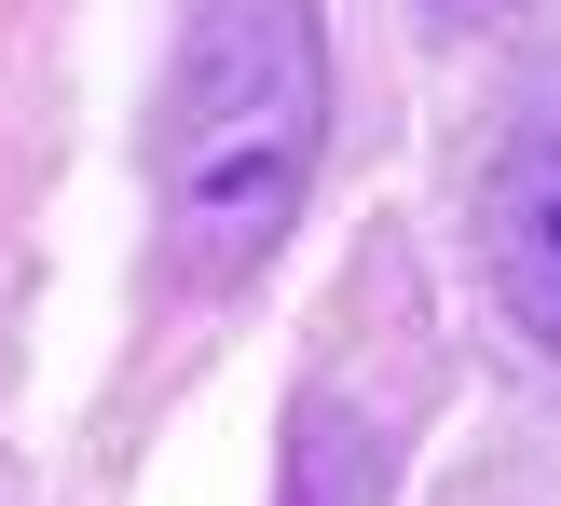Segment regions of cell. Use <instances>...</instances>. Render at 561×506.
Returning a JSON list of instances; mask_svg holds the SVG:
<instances>
[{"instance_id":"obj_1","label":"cell","mask_w":561,"mask_h":506,"mask_svg":"<svg viewBox=\"0 0 561 506\" xmlns=\"http://www.w3.org/2000/svg\"><path fill=\"white\" fill-rule=\"evenodd\" d=\"M329 137V42L316 0H192L179 69H164V124H151V192H164V246L192 288L261 274V246L301 219Z\"/></svg>"},{"instance_id":"obj_2","label":"cell","mask_w":561,"mask_h":506,"mask_svg":"<svg viewBox=\"0 0 561 506\" xmlns=\"http://www.w3.org/2000/svg\"><path fill=\"white\" fill-rule=\"evenodd\" d=\"M480 261H493V301H507L535 343H561V96H535L507 124V151H493Z\"/></svg>"}]
</instances>
